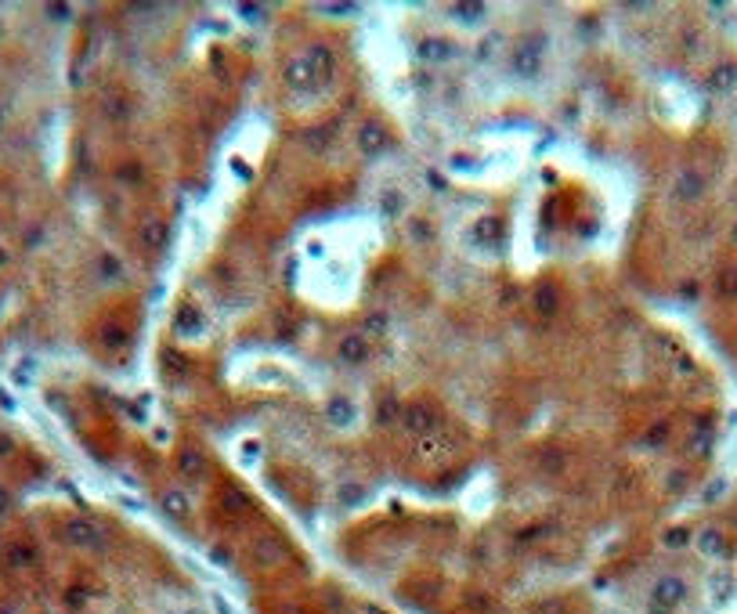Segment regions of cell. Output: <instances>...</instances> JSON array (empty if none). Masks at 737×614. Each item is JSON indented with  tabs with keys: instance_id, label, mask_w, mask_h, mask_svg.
I'll list each match as a JSON object with an SVG mask.
<instances>
[{
	"instance_id": "4fadbf2b",
	"label": "cell",
	"mask_w": 737,
	"mask_h": 614,
	"mask_svg": "<svg viewBox=\"0 0 737 614\" xmlns=\"http://www.w3.org/2000/svg\"><path fill=\"white\" fill-rule=\"evenodd\" d=\"M354 402L351 397H332V402L325 405V419L332 423V426H351L354 423Z\"/></svg>"
},
{
	"instance_id": "ffe728a7",
	"label": "cell",
	"mask_w": 737,
	"mask_h": 614,
	"mask_svg": "<svg viewBox=\"0 0 737 614\" xmlns=\"http://www.w3.org/2000/svg\"><path fill=\"white\" fill-rule=\"evenodd\" d=\"M452 15H459L463 22H477V18H484V4H455Z\"/></svg>"
},
{
	"instance_id": "52a82bcc",
	"label": "cell",
	"mask_w": 737,
	"mask_h": 614,
	"mask_svg": "<svg viewBox=\"0 0 737 614\" xmlns=\"http://www.w3.org/2000/svg\"><path fill=\"white\" fill-rule=\"evenodd\" d=\"M138 242L145 246V250H163V246L170 242L167 221H160V217H145V221L138 224Z\"/></svg>"
},
{
	"instance_id": "44dd1931",
	"label": "cell",
	"mask_w": 737,
	"mask_h": 614,
	"mask_svg": "<svg viewBox=\"0 0 737 614\" xmlns=\"http://www.w3.org/2000/svg\"><path fill=\"white\" fill-rule=\"evenodd\" d=\"M102 340H105L109 347H123V344H127V329H123V325H109Z\"/></svg>"
},
{
	"instance_id": "277c9868",
	"label": "cell",
	"mask_w": 737,
	"mask_h": 614,
	"mask_svg": "<svg viewBox=\"0 0 737 614\" xmlns=\"http://www.w3.org/2000/svg\"><path fill=\"white\" fill-rule=\"evenodd\" d=\"M510 69H513V76H520V80H535L539 69H542V40H525L520 47H513Z\"/></svg>"
},
{
	"instance_id": "d4e9b609",
	"label": "cell",
	"mask_w": 737,
	"mask_h": 614,
	"mask_svg": "<svg viewBox=\"0 0 737 614\" xmlns=\"http://www.w3.org/2000/svg\"><path fill=\"white\" fill-rule=\"evenodd\" d=\"M8 506H11V495H8V488H0V513H8Z\"/></svg>"
},
{
	"instance_id": "7c38bea8",
	"label": "cell",
	"mask_w": 737,
	"mask_h": 614,
	"mask_svg": "<svg viewBox=\"0 0 737 614\" xmlns=\"http://www.w3.org/2000/svg\"><path fill=\"white\" fill-rule=\"evenodd\" d=\"M174 332H177V336H196V332H203V311H199V307H192V303L177 307V315H174Z\"/></svg>"
},
{
	"instance_id": "d6986e66",
	"label": "cell",
	"mask_w": 737,
	"mask_h": 614,
	"mask_svg": "<svg viewBox=\"0 0 737 614\" xmlns=\"http://www.w3.org/2000/svg\"><path fill=\"white\" fill-rule=\"evenodd\" d=\"M402 409L405 405H397V397H383V405L376 412V423H397V419H402Z\"/></svg>"
},
{
	"instance_id": "7402d4cb",
	"label": "cell",
	"mask_w": 737,
	"mask_h": 614,
	"mask_svg": "<svg viewBox=\"0 0 737 614\" xmlns=\"http://www.w3.org/2000/svg\"><path fill=\"white\" fill-rule=\"evenodd\" d=\"M694 188H697V177L694 174H683L680 177V195H694Z\"/></svg>"
},
{
	"instance_id": "8992f818",
	"label": "cell",
	"mask_w": 737,
	"mask_h": 614,
	"mask_svg": "<svg viewBox=\"0 0 737 614\" xmlns=\"http://www.w3.org/2000/svg\"><path fill=\"white\" fill-rule=\"evenodd\" d=\"M315 66L307 61V54H296V58H289L286 61V69H282V80H286V87H293V90H307L315 83Z\"/></svg>"
},
{
	"instance_id": "5bb4252c",
	"label": "cell",
	"mask_w": 737,
	"mask_h": 614,
	"mask_svg": "<svg viewBox=\"0 0 737 614\" xmlns=\"http://www.w3.org/2000/svg\"><path fill=\"white\" fill-rule=\"evenodd\" d=\"M419 58L423 61H452V58H459V47L448 40H426V44H419Z\"/></svg>"
},
{
	"instance_id": "484cf974",
	"label": "cell",
	"mask_w": 737,
	"mask_h": 614,
	"mask_svg": "<svg viewBox=\"0 0 737 614\" xmlns=\"http://www.w3.org/2000/svg\"><path fill=\"white\" fill-rule=\"evenodd\" d=\"M0 123H4V109H0Z\"/></svg>"
},
{
	"instance_id": "5b68a950",
	"label": "cell",
	"mask_w": 737,
	"mask_h": 614,
	"mask_svg": "<svg viewBox=\"0 0 737 614\" xmlns=\"http://www.w3.org/2000/svg\"><path fill=\"white\" fill-rule=\"evenodd\" d=\"M683 600V582L680 578H658L651 589V614H669Z\"/></svg>"
},
{
	"instance_id": "30bf717a",
	"label": "cell",
	"mask_w": 737,
	"mask_h": 614,
	"mask_svg": "<svg viewBox=\"0 0 737 614\" xmlns=\"http://www.w3.org/2000/svg\"><path fill=\"white\" fill-rule=\"evenodd\" d=\"M160 506H163V513L170 520H188V513H192V499L184 495L181 488H167L163 499H160Z\"/></svg>"
},
{
	"instance_id": "9a60e30c",
	"label": "cell",
	"mask_w": 737,
	"mask_h": 614,
	"mask_svg": "<svg viewBox=\"0 0 737 614\" xmlns=\"http://www.w3.org/2000/svg\"><path fill=\"white\" fill-rule=\"evenodd\" d=\"M177 470H181L184 477H199V474L206 470V459H203V452H196V448H184V452L177 455Z\"/></svg>"
},
{
	"instance_id": "7a4b0ae2",
	"label": "cell",
	"mask_w": 737,
	"mask_h": 614,
	"mask_svg": "<svg viewBox=\"0 0 737 614\" xmlns=\"http://www.w3.org/2000/svg\"><path fill=\"white\" fill-rule=\"evenodd\" d=\"M402 430L405 434H419V438H426V434H434V426H438V412H434V405H426V402H409L405 409H402Z\"/></svg>"
},
{
	"instance_id": "ba28073f",
	"label": "cell",
	"mask_w": 737,
	"mask_h": 614,
	"mask_svg": "<svg viewBox=\"0 0 737 614\" xmlns=\"http://www.w3.org/2000/svg\"><path fill=\"white\" fill-rule=\"evenodd\" d=\"M336 358H340L344 365H358V361H365V358H368V336H361V332H347V336H340V344H336Z\"/></svg>"
},
{
	"instance_id": "3957f363",
	"label": "cell",
	"mask_w": 737,
	"mask_h": 614,
	"mask_svg": "<svg viewBox=\"0 0 737 614\" xmlns=\"http://www.w3.org/2000/svg\"><path fill=\"white\" fill-rule=\"evenodd\" d=\"M448 459H452V438L448 434L434 430V434L419 438V445H416V463H423V466H445Z\"/></svg>"
},
{
	"instance_id": "cb8c5ba5",
	"label": "cell",
	"mask_w": 737,
	"mask_h": 614,
	"mask_svg": "<svg viewBox=\"0 0 737 614\" xmlns=\"http://www.w3.org/2000/svg\"><path fill=\"white\" fill-rule=\"evenodd\" d=\"M98 267H102L105 275H119V264H116L112 257H102V260H98Z\"/></svg>"
},
{
	"instance_id": "6da1fadb",
	"label": "cell",
	"mask_w": 737,
	"mask_h": 614,
	"mask_svg": "<svg viewBox=\"0 0 737 614\" xmlns=\"http://www.w3.org/2000/svg\"><path fill=\"white\" fill-rule=\"evenodd\" d=\"M66 542L76 549H102L105 546V528L90 517H69L66 520Z\"/></svg>"
},
{
	"instance_id": "2e32d148",
	"label": "cell",
	"mask_w": 737,
	"mask_h": 614,
	"mask_svg": "<svg viewBox=\"0 0 737 614\" xmlns=\"http://www.w3.org/2000/svg\"><path fill=\"white\" fill-rule=\"evenodd\" d=\"M557 307H561V293H557V286H553V282L539 286V293H535V311H539V315H553Z\"/></svg>"
},
{
	"instance_id": "ac0fdd59",
	"label": "cell",
	"mask_w": 737,
	"mask_h": 614,
	"mask_svg": "<svg viewBox=\"0 0 737 614\" xmlns=\"http://www.w3.org/2000/svg\"><path fill=\"white\" fill-rule=\"evenodd\" d=\"M307 61L315 66V73H329L332 69V51L325 44H315L311 51H307Z\"/></svg>"
},
{
	"instance_id": "603a6c76",
	"label": "cell",
	"mask_w": 737,
	"mask_h": 614,
	"mask_svg": "<svg viewBox=\"0 0 737 614\" xmlns=\"http://www.w3.org/2000/svg\"><path fill=\"white\" fill-rule=\"evenodd\" d=\"M365 329H368V332H383V329H387V318H383V315H373V318L365 322Z\"/></svg>"
},
{
	"instance_id": "e0dca14e",
	"label": "cell",
	"mask_w": 737,
	"mask_h": 614,
	"mask_svg": "<svg viewBox=\"0 0 737 614\" xmlns=\"http://www.w3.org/2000/svg\"><path fill=\"white\" fill-rule=\"evenodd\" d=\"M221 502H224V510H232V513H246V510H250V495H246L242 488H235V484H228V488L221 491Z\"/></svg>"
},
{
	"instance_id": "9c48e42d",
	"label": "cell",
	"mask_w": 737,
	"mask_h": 614,
	"mask_svg": "<svg viewBox=\"0 0 737 614\" xmlns=\"http://www.w3.org/2000/svg\"><path fill=\"white\" fill-rule=\"evenodd\" d=\"M282 557H286V546H282V538H275V535H264V538H257V542H253V560H257L260 567L282 564Z\"/></svg>"
},
{
	"instance_id": "8fae6325",
	"label": "cell",
	"mask_w": 737,
	"mask_h": 614,
	"mask_svg": "<svg viewBox=\"0 0 737 614\" xmlns=\"http://www.w3.org/2000/svg\"><path fill=\"white\" fill-rule=\"evenodd\" d=\"M387 131L380 127V123H365L361 127V134H358V148L365 152V156H380V152L387 148Z\"/></svg>"
}]
</instances>
